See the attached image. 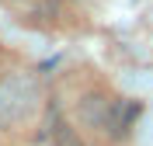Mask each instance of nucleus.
Listing matches in <instances>:
<instances>
[{
  "label": "nucleus",
  "instance_id": "nucleus-1",
  "mask_svg": "<svg viewBox=\"0 0 153 146\" xmlns=\"http://www.w3.org/2000/svg\"><path fill=\"white\" fill-rule=\"evenodd\" d=\"M31 108H35V84L28 77L21 80V94H14V77L0 84V122L14 125L25 115H31Z\"/></svg>",
  "mask_w": 153,
  "mask_h": 146
}]
</instances>
